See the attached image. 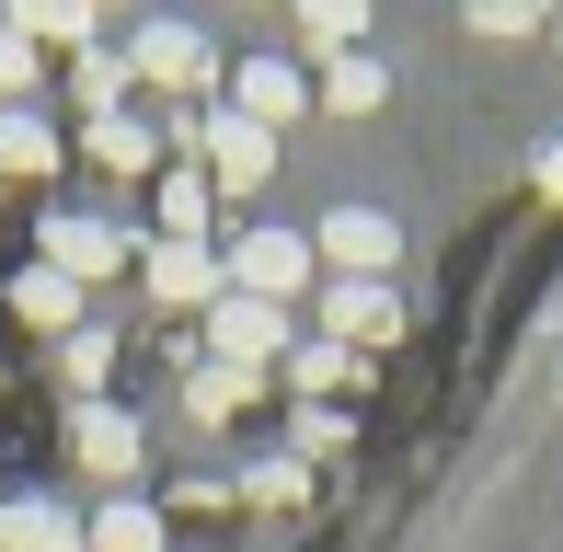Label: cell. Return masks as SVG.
Masks as SVG:
<instances>
[{
	"instance_id": "d6986e66",
	"label": "cell",
	"mask_w": 563,
	"mask_h": 552,
	"mask_svg": "<svg viewBox=\"0 0 563 552\" xmlns=\"http://www.w3.org/2000/svg\"><path fill=\"white\" fill-rule=\"evenodd\" d=\"M81 552H162V518H150V507H104L81 530Z\"/></svg>"
},
{
	"instance_id": "ba28073f",
	"label": "cell",
	"mask_w": 563,
	"mask_h": 552,
	"mask_svg": "<svg viewBox=\"0 0 563 552\" xmlns=\"http://www.w3.org/2000/svg\"><path fill=\"white\" fill-rule=\"evenodd\" d=\"M196 150H208V173H219V185H265V173H276V139L265 128H253V115H196Z\"/></svg>"
},
{
	"instance_id": "484cf974",
	"label": "cell",
	"mask_w": 563,
	"mask_h": 552,
	"mask_svg": "<svg viewBox=\"0 0 563 552\" xmlns=\"http://www.w3.org/2000/svg\"><path fill=\"white\" fill-rule=\"evenodd\" d=\"M529 173H541V185L563 196V139H541V150H529Z\"/></svg>"
},
{
	"instance_id": "ffe728a7",
	"label": "cell",
	"mask_w": 563,
	"mask_h": 552,
	"mask_svg": "<svg viewBox=\"0 0 563 552\" xmlns=\"http://www.w3.org/2000/svg\"><path fill=\"white\" fill-rule=\"evenodd\" d=\"M196 231H208V185H196V162H185L162 185V242H196Z\"/></svg>"
},
{
	"instance_id": "cb8c5ba5",
	"label": "cell",
	"mask_w": 563,
	"mask_h": 552,
	"mask_svg": "<svg viewBox=\"0 0 563 552\" xmlns=\"http://www.w3.org/2000/svg\"><path fill=\"white\" fill-rule=\"evenodd\" d=\"M0 92H35V35H12V23H0Z\"/></svg>"
},
{
	"instance_id": "8992f818",
	"label": "cell",
	"mask_w": 563,
	"mask_h": 552,
	"mask_svg": "<svg viewBox=\"0 0 563 552\" xmlns=\"http://www.w3.org/2000/svg\"><path fill=\"white\" fill-rule=\"evenodd\" d=\"M208 345H219V368H265V357H288V311H265V299H219V311H208Z\"/></svg>"
},
{
	"instance_id": "9a60e30c",
	"label": "cell",
	"mask_w": 563,
	"mask_h": 552,
	"mask_svg": "<svg viewBox=\"0 0 563 552\" xmlns=\"http://www.w3.org/2000/svg\"><path fill=\"white\" fill-rule=\"evenodd\" d=\"M276 368H288V391H311V404H322V391H345L368 357H345V345H322V334H311V345H288Z\"/></svg>"
},
{
	"instance_id": "44dd1931",
	"label": "cell",
	"mask_w": 563,
	"mask_h": 552,
	"mask_svg": "<svg viewBox=\"0 0 563 552\" xmlns=\"http://www.w3.org/2000/svg\"><path fill=\"white\" fill-rule=\"evenodd\" d=\"M311 46H334V58H356V35H368V12H356V0H311Z\"/></svg>"
},
{
	"instance_id": "7402d4cb",
	"label": "cell",
	"mask_w": 563,
	"mask_h": 552,
	"mask_svg": "<svg viewBox=\"0 0 563 552\" xmlns=\"http://www.w3.org/2000/svg\"><path fill=\"white\" fill-rule=\"evenodd\" d=\"M104 357H115V334H104V322H81V334L58 345V368L81 380V404H92V380H104Z\"/></svg>"
},
{
	"instance_id": "277c9868",
	"label": "cell",
	"mask_w": 563,
	"mask_h": 552,
	"mask_svg": "<svg viewBox=\"0 0 563 552\" xmlns=\"http://www.w3.org/2000/svg\"><path fill=\"white\" fill-rule=\"evenodd\" d=\"M126 69H139V81H162V92H208V81H219V58H208V35H196V23H139Z\"/></svg>"
},
{
	"instance_id": "2e32d148",
	"label": "cell",
	"mask_w": 563,
	"mask_h": 552,
	"mask_svg": "<svg viewBox=\"0 0 563 552\" xmlns=\"http://www.w3.org/2000/svg\"><path fill=\"white\" fill-rule=\"evenodd\" d=\"M92 162H104V173H150V162H162V139H150L139 115H92Z\"/></svg>"
},
{
	"instance_id": "8fae6325",
	"label": "cell",
	"mask_w": 563,
	"mask_h": 552,
	"mask_svg": "<svg viewBox=\"0 0 563 552\" xmlns=\"http://www.w3.org/2000/svg\"><path fill=\"white\" fill-rule=\"evenodd\" d=\"M81 461L92 472H139V415L126 404H81Z\"/></svg>"
},
{
	"instance_id": "e0dca14e",
	"label": "cell",
	"mask_w": 563,
	"mask_h": 552,
	"mask_svg": "<svg viewBox=\"0 0 563 552\" xmlns=\"http://www.w3.org/2000/svg\"><path fill=\"white\" fill-rule=\"evenodd\" d=\"M12 35H58V46H92V0H23V12H0Z\"/></svg>"
},
{
	"instance_id": "3957f363",
	"label": "cell",
	"mask_w": 563,
	"mask_h": 552,
	"mask_svg": "<svg viewBox=\"0 0 563 552\" xmlns=\"http://www.w3.org/2000/svg\"><path fill=\"white\" fill-rule=\"evenodd\" d=\"M139 276H150V299H173V311H219L230 299V265L208 254V242H150Z\"/></svg>"
},
{
	"instance_id": "30bf717a",
	"label": "cell",
	"mask_w": 563,
	"mask_h": 552,
	"mask_svg": "<svg viewBox=\"0 0 563 552\" xmlns=\"http://www.w3.org/2000/svg\"><path fill=\"white\" fill-rule=\"evenodd\" d=\"M0 552H81V518L58 495H12L0 507Z\"/></svg>"
},
{
	"instance_id": "603a6c76",
	"label": "cell",
	"mask_w": 563,
	"mask_h": 552,
	"mask_svg": "<svg viewBox=\"0 0 563 552\" xmlns=\"http://www.w3.org/2000/svg\"><path fill=\"white\" fill-rule=\"evenodd\" d=\"M139 81V69L115 58V46H81V92H92V115H115V92Z\"/></svg>"
},
{
	"instance_id": "5b68a950",
	"label": "cell",
	"mask_w": 563,
	"mask_h": 552,
	"mask_svg": "<svg viewBox=\"0 0 563 552\" xmlns=\"http://www.w3.org/2000/svg\"><path fill=\"white\" fill-rule=\"evenodd\" d=\"M311 254H322V265H345V276H368V288H379V276L402 265V231H391L379 208H334V219H322V242H311Z\"/></svg>"
},
{
	"instance_id": "6da1fadb",
	"label": "cell",
	"mask_w": 563,
	"mask_h": 552,
	"mask_svg": "<svg viewBox=\"0 0 563 552\" xmlns=\"http://www.w3.org/2000/svg\"><path fill=\"white\" fill-rule=\"evenodd\" d=\"M219 265H230V299H265V311H288V299L311 288V265H322V254H311L299 231H242Z\"/></svg>"
},
{
	"instance_id": "4fadbf2b",
	"label": "cell",
	"mask_w": 563,
	"mask_h": 552,
	"mask_svg": "<svg viewBox=\"0 0 563 552\" xmlns=\"http://www.w3.org/2000/svg\"><path fill=\"white\" fill-rule=\"evenodd\" d=\"M253 391H265V368H196V380H185V415H208V426H230V415H242L253 404Z\"/></svg>"
},
{
	"instance_id": "ac0fdd59",
	"label": "cell",
	"mask_w": 563,
	"mask_h": 552,
	"mask_svg": "<svg viewBox=\"0 0 563 552\" xmlns=\"http://www.w3.org/2000/svg\"><path fill=\"white\" fill-rule=\"evenodd\" d=\"M0 173H58V128L46 115H0Z\"/></svg>"
},
{
	"instance_id": "9c48e42d",
	"label": "cell",
	"mask_w": 563,
	"mask_h": 552,
	"mask_svg": "<svg viewBox=\"0 0 563 552\" xmlns=\"http://www.w3.org/2000/svg\"><path fill=\"white\" fill-rule=\"evenodd\" d=\"M299 104H311V81H299L288 58H242V69H230V115H253V128H265V139L288 128Z\"/></svg>"
},
{
	"instance_id": "5bb4252c",
	"label": "cell",
	"mask_w": 563,
	"mask_h": 552,
	"mask_svg": "<svg viewBox=\"0 0 563 552\" xmlns=\"http://www.w3.org/2000/svg\"><path fill=\"white\" fill-rule=\"evenodd\" d=\"M379 92H391V69H379V58H334V69L311 81V104H334V115H368Z\"/></svg>"
},
{
	"instance_id": "7c38bea8",
	"label": "cell",
	"mask_w": 563,
	"mask_h": 552,
	"mask_svg": "<svg viewBox=\"0 0 563 552\" xmlns=\"http://www.w3.org/2000/svg\"><path fill=\"white\" fill-rule=\"evenodd\" d=\"M12 311H23V322H46V334H81V288H69L58 265H35V276H12Z\"/></svg>"
},
{
	"instance_id": "7a4b0ae2",
	"label": "cell",
	"mask_w": 563,
	"mask_h": 552,
	"mask_svg": "<svg viewBox=\"0 0 563 552\" xmlns=\"http://www.w3.org/2000/svg\"><path fill=\"white\" fill-rule=\"evenodd\" d=\"M391 334H402V299L391 288H368V276H334V288H322V345L368 357V345H391Z\"/></svg>"
},
{
	"instance_id": "d4e9b609",
	"label": "cell",
	"mask_w": 563,
	"mask_h": 552,
	"mask_svg": "<svg viewBox=\"0 0 563 552\" xmlns=\"http://www.w3.org/2000/svg\"><path fill=\"white\" fill-rule=\"evenodd\" d=\"M299 449H311V461H334V449H345V415L311 404V415H299Z\"/></svg>"
},
{
	"instance_id": "52a82bcc",
	"label": "cell",
	"mask_w": 563,
	"mask_h": 552,
	"mask_svg": "<svg viewBox=\"0 0 563 552\" xmlns=\"http://www.w3.org/2000/svg\"><path fill=\"white\" fill-rule=\"evenodd\" d=\"M46 265H58L69 288H81V276H115V265H126V231H115V219L58 208V219H46Z\"/></svg>"
}]
</instances>
